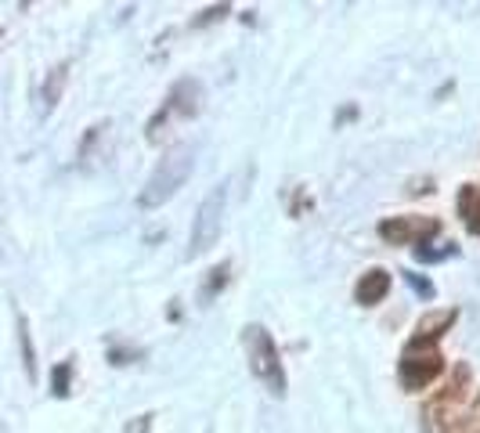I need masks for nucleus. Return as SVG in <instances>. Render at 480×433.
<instances>
[{"label": "nucleus", "instance_id": "nucleus-9", "mask_svg": "<svg viewBox=\"0 0 480 433\" xmlns=\"http://www.w3.org/2000/svg\"><path fill=\"white\" fill-rule=\"evenodd\" d=\"M228 271H232V264H217V268L210 271V282H206V289H203V300H214V296H217V289L228 282Z\"/></svg>", "mask_w": 480, "mask_h": 433}, {"label": "nucleus", "instance_id": "nucleus-2", "mask_svg": "<svg viewBox=\"0 0 480 433\" xmlns=\"http://www.w3.org/2000/svg\"><path fill=\"white\" fill-rule=\"evenodd\" d=\"M242 343H246V358H249L253 376L267 387V394L282 397L285 394V369H282V358H278V346H274L271 332L264 325H246Z\"/></svg>", "mask_w": 480, "mask_h": 433}, {"label": "nucleus", "instance_id": "nucleus-1", "mask_svg": "<svg viewBox=\"0 0 480 433\" xmlns=\"http://www.w3.org/2000/svg\"><path fill=\"white\" fill-rule=\"evenodd\" d=\"M191 166H196V145H177V148H170V152L159 159V166L152 170V178L145 181V188H141V196H138V206H141V210H156V206H163L166 199H173V196L184 188Z\"/></svg>", "mask_w": 480, "mask_h": 433}, {"label": "nucleus", "instance_id": "nucleus-6", "mask_svg": "<svg viewBox=\"0 0 480 433\" xmlns=\"http://www.w3.org/2000/svg\"><path fill=\"white\" fill-rule=\"evenodd\" d=\"M441 372V354L437 351H426V354H419V351H408L405 358H401V387L405 390H423L434 376Z\"/></svg>", "mask_w": 480, "mask_h": 433}, {"label": "nucleus", "instance_id": "nucleus-12", "mask_svg": "<svg viewBox=\"0 0 480 433\" xmlns=\"http://www.w3.org/2000/svg\"><path fill=\"white\" fill-rule=\"evenodd\" d=\"M405 279H408V282H412V289H416V293H419V296H434V286H430V282H426V279H419V275H405Z\"/></svg>", "mask_w": 480, "mask_h": 433}, {"label": "nucleus", "instance_id": "nucleus-13", "mask_svg": "<svg viewBox=\"0 0 480 433\" xmlns=\"http://www.w3.org/2000/svg\"><path fill=\"white\" fill-rule=\"evenodd\" d=\"M476 419H480V397H476Z\"/></svg>", "mask_w": 480, "mask_h": 433}, {"label": "nucleus", "instance_id": "nucleus-3", "mask_svg": "<svg viewBox=\"0 0 480 433\" xmlns=\"http://www.w3.org/2000/svg\"><path fill=\"white\" fill-rule=\"evenodd\" d=\"M228 181H221L203 203H199V210H196V221H191V238H188V256H199V253H206L217 238H221V231H224V210H228Z\"/></svg>", "mask_w": 480, "mask_h": 433}, {"label": "nucleus", "instance_id": "nucleus-8", "mask_svg": "<svg viewBox=\"0 0 480 433\" xmlns=\"http://www.w3.org/2000/svg\"><path fill=\"white\" fill-rule=\"evenodd\" d=\"M459 213L466 221V231L469 235H480V188L476 185H462V192H459Z\"/></svg>", "mask_w": 480, "mask_h": 433}, {"label": "nucleus", "instance_id": "nucleus-7", "mask_svg": "<svg viewBox=\"0 0 480 433\" xmlns=\"http://www.w3.org/2000/svg\"><path fill=\"white\" fill-rule=\"evenodd\" d=\"M387 293H391V271L372 268V271L361 275V282H358V289H354V300H358L361 307H372V304H379Z\"/></svg>", "mask_w": 480, "mask_h": 433}, {"label": "nucleus", "instance_id": "nucleus-10", "mask_svg": "<svg viewBox=\"0 0 480 433\" xmlns=\"http://www.w3.org/2000/svg\"><path fill=\"white\" fill-rule=\"evenodd\" d=\"M62 76H65V65H62V69H55V72H51V79H47V87H44V109H51V105H55V91L62 95Z\"/></svg>", "mask_w": 480, "mask_h": 433}, {"label": "nucleus", "instance_id": "nucleus-11", "mask_svg": "<svg viewBox=\"0 0 480 433\" xmlns=\"http://www.w3.org/2000/svg\"><path fill=\"white\" fill-rule=\"evenodd\" d=\"M55 394H58V397H65V394H69V365L55 369Z\"/></svg>", "mask_w": 480, "mask_h": 433}, {"label": "nucleus", "instance_id": "nucleus-4", "mask_svg": "<svg viewBox=\"0 0 480 433\" xmlns=\"http://www.w3.org/2000/svg\"><path fill=\"white\" fill-rule=\"evenodd\" d=\"M466 387H469V369L466 365H459L455 369V376H451V383L434 397V404H426V433H444L455 419V408L466 401Z\"/></svg>", "mask_w": 480, "mask_h": 433}, {"label": "nucleus", "instance_id": "nucleus-5", "mask_svg": "<svg viewBox=\"0 0 480 433\" xmlns=\"http://www.w3.org/2000/svg\"><path fill=\"white\" fill-rule=\"evenodd\" d=\"M441 231V221L434 217H391L379 224V235L394 246H423Z\"/></svg>", "mask_w": 480, "mask_h": 433}]
</instances>
